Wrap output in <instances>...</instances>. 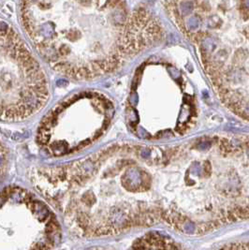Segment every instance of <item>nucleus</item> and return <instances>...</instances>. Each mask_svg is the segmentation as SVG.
I'll list each match as a JSON object with an SVG mask.
<instances>
[{"instance_id":"nucleus-1","label":"nucleus","mask_w":249,"mask_h":250,"mask_svg":"<svg viewBox=\"0 0 249 250\" xmlns=\"http://www.w3.org/2000/svg\"><path fill=\"white\" fill-rule=\"evenodd\" d=\"M66 183L85 236L159 223L194 235L239 220L248 175L231 136L207 135L173 146L114 144L69 164Z\"/></svg>"},{"instance_id":"nucleus-2","label":"nucleus","mask_w":249,"mask_h":250,"mask_svg":"<svg viewBox=\"0 0 249 250\" xmlns=\"http://www.w3.org/2000/svg\"><path fill=\"white\" fill-rule=\"evenodd\" d=\"M19 12L34 50L76 81L111 75L166 38L158 16L129 0H20Z\"/></svg>"},{"instance_id":"nucleus-3","label":"nucleus","mask_w":249,"mask_h":250,"mask_svg":"<svg viewBox=\"0 0 249 250\" xmlns=\"http://www.w3.org/2000/svg\"><path fill=\"white\" fill-rule=\"evenodd\" d=\"M195 48L213 90L235 115L248 120V0H161Z\"/></svg>"},{"instance_id":"nucleus-4","label":"nucleus","mask_w":249,"mask_h":250,"mask_svg":"<svg viewBox=\"0 0 249 250\" xmlns=\"http://www.w3.org/2000/svg\"><path fill=\"white\" fill-rule=\"evenodd\" d=\"M198 114L197 92L180 68L162 58L138 68L126 109L136 136L149 141L182 136L194 128Z\"/></svg>"},{"instance_id":"nucleus-5","label":"nucleus","mask_w":249,"mask_h":250,"mask_svg":"<svg viewBox=\"0 0 249 250\" xmlns=\"http://www.w3.org/2000/svg\"><path fill=\"white\" fill-rule=\"evenodd\" d=\"M49 99L43 67L20 34L0 18V120L27 119Z\"/></svg>"},{"instance_id":"nucleus-6","label":"nucleus","mask_w":249,"mask_h":250,"mask_svg":"<svg viewBox=\"0 0 249 250\" xmlns=\"http://www.w3.org/2000/svg\"><path fill=\"white\" fill-rule=\"evenodd\" d=\"M114 112L113 101L100 91L73 93L44 116L38 129V142L57 156L83 150L107 131Z\"/></svg>"},{"instance_id":"nucleus-7","label":"nucleus","mask_w":249,"mask_h":250,"mask_svg":"<svg viewBox=\"0 0 249 250\" xmlns=\"http://www.w3.org/2000/svg\"><path fill=\"white\" fill-rule=\"evenodd\" d=\"M132 250H176V247L166 237L151 234L137 241Z\"/></svg>"},{"instance_id":"nucleus-8","label":"nucleus","mask_w":249,"mask_h":250,"mask_svg":"<svg viewBox=\"0 0 249 250\" xmlns=\"http://www.w3.org/2000/svg\"><path fill=\"white\" fill-rule=\"evenodd\" d=\"M8 168V151L0 142V182L5 177Z\"/></svg>"}]
</instances>
